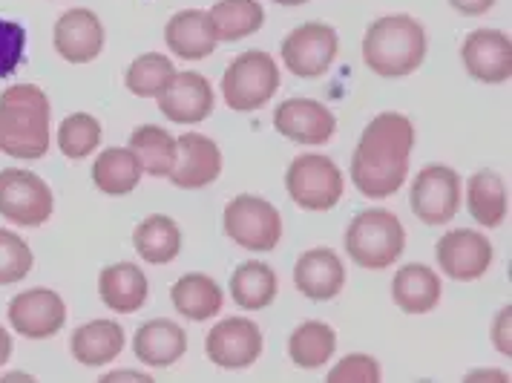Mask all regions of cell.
<instances>
[{
    "label": "cell",
    "instance_id": "52a82bcc",
    "mask_svg": "<svg viewBox=\"0 0 512 383\" xmlns=\"http://www.w3.org/2000/svg\"><path fill=\"white\" fill-rule=\"evenodd\" d=\"M285 188L291 202L303 211H331L343 199L346 179L334 159L323 153H305L285 170Z\"/></svg>",
    "mask_w": 512,
    "mask_h": 383
},
{
    "label": "cell",
    "instance_id": "836d02e7",
    "mask_svg": "<svg viewBox=\"0 0 512 383\" xmlns=\"http://www.w3.org/2000/svg\"><path fill=\"white\" fill-rule=\"evenodd\" d=\"M98 144H101V121L95 119V116H90V113H72V116L61 121V127H58V147H61V153L70 162L93 156V150Z\"/></svg>",
    "mask_w": 512,
    "mask_h": 383
},
{
    "label": "cell",
    "instance_id": "9c48e42d",
    "mask_svg": "<svg viewBox=\"0 0 512 383\" xmlns=\"http://www.w3.org/2000/svg\"><path fill=\"white\" fill-rule=\"evenodd\" d=\"M340 52L337 29L320 21H308L291 29L282 41L280 55L285 70L294 72L297 78H320L331 70L334 58Z\"/></svg>",
    "mask_w": 512,
    "mask_h": 383
},
{
    "label": "cell",
    "instance_id": "5b68a950",
    "mask_svg": "<svg viewBox=\"0 0 512 383\" xmlns=\"http://www.w3.org/2000/svg\"><path fill=\"white\" fill-rule=\"evenodd\" d=\"M280 81L274 55L262 49H248L236 55L222 75V98L233 113H254L274 98Z\"/></svg>",
    "mask_w": 512,
    "mask_h": 383
},
{
    "label": "cell",
    "instance_id": "7c38bea8",
    "mask_svg": "<svg viewBox=\"0 0 512 383\" xmlns=\"http://www.w3.org/2000/svg\"><path fill=\"white\" fill-rule=\"evenodd\" d=\"M435 257H438V268L446 277H452L458 283H472V280H481L489 271L495 248L487 234L458 228V231H446L438 240Z\"/></svg>",
    "mask_w": 512,
    "mask_h": 383
},
{
    "label": "cell",
    "instance_id": "44dd1931",
    "mask_svg": "<svg viewBox=\"0 0 512 383\" xmlns=\"http://www.w3.org/2000/svg\"><path fill=\"white\" fill-rule=\"evenodd\" d=\"M187 335L173 320H147L136 329L133 355L150 369H167L185 358Z\"/></svg>",
    "mask_w": 512,
    "mask_h": 383
},
{
    "label": "cell",
    "instance_id": "8fae6325",
    "mask_svg": "<svg viewBox=\"0 0 512 383\" xmlns=\"http://www.w3.org/2000/svg\"><path fill=\"white\" fill-rule=\"evenodd\" d=\"M262 329L248 317H225L205 337V355L213 366L239 372L254 366L262 355Z\"/></svg>",
    "mask_w": 512,
    "mask_h": 383
},
{
    "label": "cell",
    "instance_id": "d4e9b609",
    "mask_svg": "<svg viewBox=\"0 0 512 383\" xmlns=\"http://www.w3.org/2000/svg\"><path fill=\"white\" fill-rule=\"evenodd\" d=\"M170 300H173V309L182 314L190 323H205L210 317L222 312L225 306V291L222 286L208 277V274H185L179 277L173 288H170Z\"/></svg>",
    "mask_w": 512,
    "mask_h": 383
},
{
    "label": "cell",
    "instance_id": "4dcf8cb0",
    "mask_svg": "<svg viewBox=\"0 0 512 383\" xmlns=\"http://www.w3.org/2000/svg\"><path fill=\"white\" fill-rule=\"evenodd\" d=\"M219 41H245L265 24V9L259 0H219L208 12Z\"/></svg>",
    "mask_w": 512,
    "mask_h": 383
},
{
    "label": "cell",
    "instance_id": "d6986e66",
    "mask_svg": "<svg viewBox=\"0 0 512 383\" xmlns=\"http://www.w3.org/2000/svg\"><path fill=\"white\" fill-rule=\"evenodd\" d=\"M294 286L305 300L328 303L346 288V265L331 248H311L294 265Z\"/></svg>",
    "mask_w": 512,
    "mask_h": 383
},
{
    "label": "cell",
    "instance_id": "e0dca14e",
    "mask_svg": "<svg viewBox=\"0 0 512 383\" xmlns=\"http://www.w3.org/2000/svg\"><path fill=\"white\" fill-rule=\"evenodd\" d=\"M52 44L58 55L70 64H90L104 49V26L98 21L93 9H70L58 18Z\"/></svg>",
    "mask_w": 512,
    "mask_h": 383
},
{
    "label": "cell",
    "instance_id": "7bdbcfd3",
    "mask_svg": "<svg viewBox=\"0 0 512 383\" xmlns=\"http://www.w3.org/2000/svg\"><path fill=\"white\" fill-rule=\"evenodd\" d=\"M274 3H280V6H303L308 0H274Z\"/></svg>",
    "mask_w": 512,
    "mask_h": 383
},
{
    "label": "cell",
    "instance_id": "2e32d148",
    "mask_svg": "<svg viewBox=\"0 0 512 383\" xmlns=\"http://www.w3.org/2000/svg\"><path fill=\"white\" fill-rule=\"evenodd\" d=\"M159 101V110L173 124H199L213 113V87L199 72H176Z\"/></svg>",
    "mask_w": 512,
    "mask_h": 383
},
{
    "label": "cell",
    "instance_id": "60d3db41",
    "mask_svg": "<svg viewBox=\"0 0 512 383\" xmlns=\"http://www.w3.org/2000/svg\"><path fill=\"white\" fill-rule=\"evenodd\" d=\"M12 358V337L0 326V366H6V360Z\"/></svg>",
    "mask_w": 512,
    "mask_h": 383
},
{
    "label": "cell",
    "instance_id": "4fadbf2b",
    "mask_svg": "<svg viewBox=\"0 0 512 383\" xmlns=\"http://www.w3.org/2000/svg\"><path fill=\"white\" fill-rule=\"evenodd\" d=\"M6 314L18 335L29 337V340H47L64 329L67 303L52 288H29L24 294L12 297Z\"/></svg>",
    "mask_w": 512,
    "mask_h": 383
},
{
    "label": "cell",
    "instance_id": "603a6c76",
    "mask_svg": "<svg viewBox=\"0 0 512 383\" xmlns=\"http://www.w3.org/2000/svg\"><path fill=\"white\" fill-rule=\"evenodd\" d=\"M441 277L435 268L423 263L403 265L392 280V300L400 312L429 314L441 303Z\"/></svg>",
    "mask_w": 512,
    "mask_h": 383
},
{
    "label": "cell",
    "instance_id": "9a60e30c",
    "mask_svg": "<svg viewBox=\"0 0 512 383\" xmlns=\"http://www.w3.org/2000/svg\"><path fill=\"white\" fill-rule=\"evenodd\" d=\"M274 127L288 142L326 144L337 130V119L317 98H285L277 104Z\"/></svg>",
    "mask_w": 512,
    "mask_h": 383
},
{
    "label": "cell",
    "instance_id": "5bb4252c",
    "mask_svg": "<svg viewBox=\"0 0 512 383\" xmlns=\"http://www.w3.org/2000/svg\"><path fill=\"white\" fill-rule=\"evenodd\" d=\"M461 61L481 84H504L512 75V41L501 29H475L464 38Z\"/></svg>",
    "mask_w": 512,
    "mask_h": 383
},
{
    "label": "cell",
    "instance_id": "8992f818",
    "mask_svg": "<svg viewBox=\"0 0 512 383\" xmlns=\"http://www.w3.org/2000/svg\"><path fill=\"white\" fill-rule=\"evenodd\" d=\"M222 228H225L228 240L236 242L245 251H254V254H268L282 240L280 211L268 199L254 196V193L233 196L225 205Z\"/></svg>",
    "mask_w": 512,
    "mask_h": 383
},
{
    "label": "cell",
    "instance_id": "7a4b0ae2",
    "mask_svg": "<svg viewBox=\"0 0 512 383\" xmlns=\"http://www.w3.org/2000/svg\"><path fill=\"white\" fill-rule=\"evenodd\" d=\"M49 150V98L38 84H12L0 93V153L35 162Z\"/></svg>",
    "mask_w": 512,
    "mask_h": 383
},
{
    "label": "cell",
    "instance_id": "f546056e",
    "mask_svg": "<svg viewBox=\"0 0 512 383\" xmlns=\"http://www.w3.org/2000/svg\"><path fill=\"white\" fill-rule=\"evenodd\" d=\"M337 352V335L323 320H305L288 337V358L305 372L323 369Z\"/></svg>",
    "mask_w": 512,
    "mask_h": 383
},
{
    "label": "cell",
    "instance_id": "30bf717a",
    "mask_svg": "<svg viewBox=\"0 0 512 383\" xmlns=\"http://www.w3.org/2000/svg\"><path fill=\"white\" fill-rule=\"evenodd\" d=\"M412 214L423 225H446L461 211V176L446 165H426L415 173L409 188Z\"/></svg>",
    "mask_w": 512,
    "mask_h": 383
},
{
    "label": "cell",
    "instance_id": "484cf974",
    "mask_svg": "<svg viewBox=\"0 0 512 383\" xmlns=\"http://www.w3.org/2000/svg\"><path fill=\"white\" fill-rule=\"evenodd\" d=\"M466 208L472 219L484 228H501L507 211H510V199H507V185L501 179V173L495 170H478L469 176L466 182Z\"/></svg>",
    "mask_w": 512,
    "mask_h": 383
},
{
    "label": "cell",
    "instance_id": "277c9868",
    "mask_svg": "<svg viewBox=\"0 0 512 383\" xmlns=\"http://www.w3.org/2000/svg\"><path fill=\"white\" fill-rule=\"evenodd\" d=\"M346 254L351 263L369 271H383L400 260L406 248V228L400 216L386 208H366L354 216L346 228Z\"/></svg>",
    "mask_w": 512,
    "mask_h": 383
},
{
    "label": "cell",
    "instance_id": "3957f363",
    "mask_svg": "<svg viewBox=\"0 0 512 383\" xmlns=\"http://www.w3.org/2000/svg\"><path fill=\"white\" fill-rule=\"evenodd\" d=\"M426 58V29L412 15H383L363 35V64L380 78H406Z\"/></svg>",
    "mask_w": 512,
    "mask_h": 383
},
{
    "label": "cell",
    "instance_id": "4316f807",
    "mask_svg": "<svg viewBox=\"0 0 512 383\" xmlns=\"http://www.w3.org/2000/svg\"><path fill=\"white\" fill-rule=\"evenodd\" d=\"M280 280L277 271L262 260L236 265L231 274V300L245 312H262L277 300Z\"/></svg>",
    "mask_w": 512,
    "mask_h": 383
},
{
    "label": "cell",
    "instance_id": "e575fe53",
    "mask_svg": "<svg viewBox=\"0 0 512 383\" xmlns=\"http://www.w3.org/2000/svg\"><path fill=\"white\" fill-rule=\"evenodd\" d=\"M35 265V254L24 237L0 228V286L21 283Z\"/></svg>",
    "mask_w": 512,
    "mask_h": 383
},
{
    "label": "cell",
    "instance_id": "d6a6232c",
    "mask_svg": "<svg viewBox=\"0 0 512 383\" xmlns=\"http://www.w3.org/2000/svg\"><path fill=\"white\" fill-rule=\"evenodd\" d=\"M176 67L173 61L162 52H144L139 55L124 75V84L133 96L139 98H159L167 90V84L173 81Z\"/></svg>",
    "mask_w": 512,
    "mask_h": 383
},
{
    "label": "cell",
    "instance_id": "6da1fadb",
    "mask_svg": "<svg viewBox=\"0 0 512 383\" xmlns=\"http://www.w3.org/2000/svg\"><path fill=\"white\" fill-rule=\"evenodd\" d=\"M415 124L403 113L374 116L354 147L351 182L366 199H389L409 179V159L415 150Z\"/></svg>",
    "mask_w": 512,
    "mask_h": 383
},
{
    "label": "cell",
    "instance_id": "ac0fdd59",
    "mask_svg": "<svg viewBox=\"0 0 512 383\" xmlns=\"http://www.w3.org/2000/svg\"><path fill=\"white\" fill-rule=\"evenodd\" d=\"M176 144H179V156H176V168L170 170V179L176 188L196 191V188H208L219 179L222 150L213 139L202 133H185L176 139Z\"/></svg>",
    "mask_w": 512,
    "mask_h": 383
},
{
    "label": "cell",
    "instance_id": "ffe728a7",
    "mask_svg": "<svg viewBox=\"0 0 512 383\" xmlns=\"http://www.w3.org/2000/svg\"><path fill=\"white\" fill-rule=\"evenodd\" d=\"M164 44H167V49L176 58L202 61V58L213 55L219 38L213 32L208 12H202V9H182L164 26Z\"/></svg>",
    "mask_w": 512,
    "mask_h": 383
},
{
    "label": "cell",
    "instance_id": "b9f144b4",
    "mask_svg": "<svg viewBox=\"0 0 512 383\" xmlns=\"http://www.w3.org/2000/svg\"><path fill=\"white\" fill-rule=\"evenodd\" d=\"M489 378H495V381H510L504 372H472V375H466V381H489Z\"/></svg>",
    "mask_w": 512,
    "mask_h": 383
},
{
    "label": "cell",
    "instance_id": "7402d4cb",
    "mask_svg": "<svg viewBox=\"0 0 512 383\" xmlns=\"http://www.w3.org/2000/svg\"><path fill=\"white\" fill-rule=\"evenodd\" d=\"M98 294L110 312L133 314L147 303L150 283L136 263H116L98 274Z\"/></svg>",
    "mask_w": 512,
    "mask_h": 383
},
{
    "label": "cell",
    "instance_id": "83f0119b",
    "mask_svg": "<svg viewBox=\"0 0 512 383\" xmlns=\"http://www.w3.org/2000/svg\"><path fill=\"white\" fill-rule=\"evenodd\" d=\"M133 245L144 263L167 265L182 254V231L173 216L150 214L133 231Z\"/></svg>",
    "mask_w": 512,
    "mask_h": 383
},
{
    "label": "cell",
    "instance_id": "8d00e7d4",
    "mask_svg": "<svg viewBox=\"0 0 512 383\" xmlns=\"http://www.w3.org/2000/svg\"><path fill=\"white\" fill-rule=\"evenodd\" d=\"M26 52V29L15 21L0 18V78H9L21 67Z\"/></svg>",
    "mask_w": 512,
    "mask_h": 383
},
{
    "label": "cell",
    "instance_id": "f1b7e54d",
    "mask_svg": "<svg viewBox=\"0 0 512 383\" xmlns=\"http://www.w3.org/2000/svg\"><path fill=\"white\" fill-rule=\"evenodd\" d=\"M141 162L130 147H110L93 162V185L107 196H127L139 188Z\"/></svg>",
    "mask_w": 512,
    "mask_h": 383
},
{
    "label": "cell",
    "instance_id": "74e56055",
    "mask_svg": "<svg viewBox=\"0 0 512 383\" xmlns=\"http://www.w3.org/2000/svg\"><path fill=\"white\" fill-rule=\"evenodd\" d=\"M492 346L498 355L512 358V306L507 303L492 320Z\"/></svg>",
    "mask_w": 512,
    "mask_h": 383
},
{
    "label": "cell",
    "instance_id": "ab89813d",
    "mask_svg": "<svg viewBox=\"0 0 512 383\" xmlns=\"http://www.w3.org/2000/svg\"><path fill=\"white\" fill-rule=\"evenodd\" d=\"M104 383L110 381H153L150 375H144V372H110V375H104L101 378Z\"/></svg>",
    "mask_w": 512,
    "mask_h": 383
},
{
    "label": "cell",
    "instance_id": "ba28073f",
    "mask_svg": "<svg viewBox=\"0 0 512 383\" xmlns=\"http://www.w3.org/2000/svg\"><path fill=\"white\" fill-rule=\"evenodd\" d=\"M55 196L47 182L24 168L0 170V216L21 228H41L52 216Z\"/></svg>",
    "mask_w": 512,
    "mask_h": 383
},
{
    "label": "cell",
    "instance_id": "f35d334b",
    "mask_svg": "<svg viewBox=\"0 0 512 383\" xmlns=\"http://www.w3.org/2000/svg\"><path fill=\"white\" fill-rule=\"evenodd\" d=\"M449 6L455 12L466 15V18H478V15H484V12H489L495 6V0H449Z\"/></svg>",
    "mask_w": 512,
    "mask_h": 383
},
{
    "label": "cell",
    "instance_id": "1f68e13d",
    "mask_svg": "<svg viewBox=\"0 0 512 383\" xmlns=\"http://www.w3.org/2000/svg\"><path fill=\"white\" fill-rule=\"evenodd\" d=\"M130 150L139 156L141 170L150 176H170V170L176 168V156H179L176 136H170L156 124L136 127L130 133Z\"/></svg>",
    "mask_w": 512,
    "mask_h": 383
},
{
    "label": "cell",
    "instance_id": "d590c367",
    "mask_svg": "<svg viewBox=\"0 0 512 383\" xmlns=\"http://www.w3.org/2000/svg\"><path fill=\"white\" fill-rule=\"evenodd\" d=\"M383 381V369L380 360L372 355H346L331 372L328 383H380Z\"/></svg>",
    "mask_w": 512,
    "mask_h": 383
},
{
    "label": "cell",
    "instance_id": "cb8c5ba5",
    "mask_svg": "<svg viewBox=\"0 0 512 383\" xmlns=\"http://www.w3.org/2000/svg\"><path fill=\"white\" fill-rule=\"evenodd\" d=\"M124 343H127V335H124L121 323L93 320V323H84L72 332L70 352L81 366L101 369L124 352Z\"/></svg>",
    "mask_w": 512,
    "mask_h": 383
}]
</instances>
